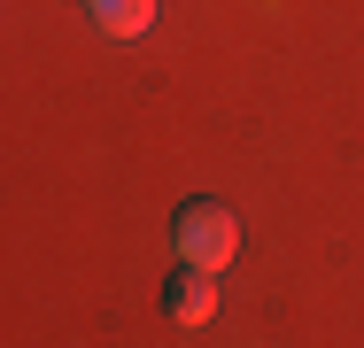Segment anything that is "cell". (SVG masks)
I'll return each instance as SVG.
<instances>
[{
  "label": "cell",
  "mask_w": 364,
  "mask_h": 348,
  "mask_svg": "<svg viewBox=\"0 0 364 348\" xmlns=\"http://www.w3.org/2000/svg\"><path fill=\"white\" fill-rule=\"evenodd\" d=\"M163 310H171V325H210V317H218V271L178 263L171 286H163Z\"/></svg>",
  "instance_id": "cell-2"
},
{
  "label": "cell",
  "mask_w": 364,
  "mask_h": 348,
  "mask_svg": "<svg viewBox=\"0 0 364 348\" xmlns=\"http://www.w3.org/2000/svg\"><path fill=\"white\" fill-rule=\"evenodd\" d=\"M171 256L178 263H194V271H225L232 256H240V217L225 202H178V217H171Z\"/></svg>",
  "instance_id": "cell-1"
},
{
  "label": "cell",
  "mask_w": 364,
  "mask_h": 348,
  "mask_svg": "<svg viewBox=\"0 0 364 348\" xmlns=\"http://www.w3.org/2000/svg\"><path fill=\"white\" fill-rule=\"evenodd\" d=\"M85 16L109 31V39H140L155 23V0H85Z\"/></svg>",
  "instance_id": "cell-3"
}]
</instances>
